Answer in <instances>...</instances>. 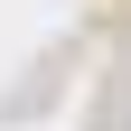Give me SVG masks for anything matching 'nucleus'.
Instances as JSON below:
<instances>
[]
</instances>
